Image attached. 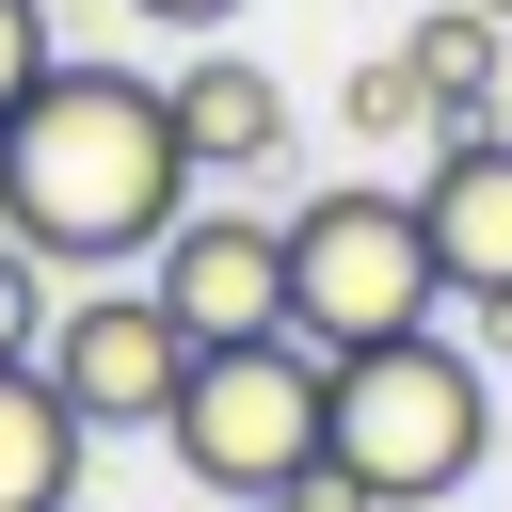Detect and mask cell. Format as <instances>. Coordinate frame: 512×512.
I'll list each match as a JSON object with an SVG mask.
<instances>
[{
    "label": "cell",
    "instance_id": "obj_1",
    "mask_svg": "<svg viewBox=\"0 0 512 512\" xmlns=\"http://www.w3.org/2000/svg\"><path fill=\"white\" fill-rule=\"evenodd\" d=\"M176 208H192V160L144 64H48L0 112V240H32L48 272H128Z\"/></svg>",
    "mask_w": 512,
    "mask_h": 512
},
{
    "label": "cell",
    "instance_id": "obj_2",
    "mask_svg": "<svg viewBox=\"0 0 512 512\" xmlns=\"http://www.w3.org/2000/svg\"><path fill=\"white\" fill-rule=\"evenodd\" d=\"M496 464V368L416 320V336H368V352H320V496L352 512H432Z\"/></svg>",
    "mask_w": 512,
    "mask_h": 512
},
{
    "label": "cell",
    "instance_id": "obj_3",
    "mask_svg": "<svg viewBox=\"0 0 512 512\" xmlns=\"http://www.w3.org/2000/svg\"><path fill=\"white\" fill-rule=\"evenodd\" d=\"M272 240H288V336L304 352H368V336H416L448 304L432 240H416V192H384V176H336V192L272 208Z\"/></svg>",
    "mask_w": 512,
    "mask_h": 512
},
{
    "label": "cell",
    "instance_id": "obj_4",
    "mask_svg": "<svg viewBox=\"0 0 512 512\" xmlns=\"http://www.w3.org/2000/svg\"><path fill=\"white\" fill-rule=\"evenodd\" d=\"M160 448L192 464V496H304L320 480V352L304 336H224V352H192L176 368V400H160Z\"/></svg>",
    "mask_w": 512,
    "mask_h": 512
},
{
    "label": "cell",
    "instance_id": "obj_5",
    "mask_svg": "<svg viewBox=\"0 0 512 512\" xmlns=\"http://www.w3.org/2000/svg\"><path fill=\"white\" fill-rule=\"evenodd\" d=\"M32 368H48V400H64L80 432H160V400H176L192 336L160 320V288H64V304H48V336H32Z\"/></svg>",
    "mask_w": 512,
    "mask_h": 512
},
{
    "label": "cell",
    "instance_id": "obj_6",
    "mask_svg": "<svg viewBox=\"0 0 512 512\" xmlns=\"http://www.w3.org/2000/svg\"><path fill=\"white\" fill-rule=\"evenodd\" d=\"M144 288H160V320H176L192 352H224V336H288V240H272V208L192 192V208L144 240Z\"/></svg>",
    "mask_w": 512,
    "mask_h": 512
},
{
    "label": "cell",
    "instance_id": "obj_7",
    "mask_svg": "<svg viewBox=\"0 0 512 512\" xmlns=\"http://www.w3.org/2000/svg\"><path fill=\"white\" fill-rule=\"evenodd\" d=\"M416 240H432V272L464 304H512V128H432Z\"/></svg>",
    "mask_w": 512,
    "mask_h": 512
},
{
    "label": "cell",
    "instance_id": "obj_8",
    "mask_svg": "<svg viewBox=\"0 0 512 512\" xmlns=\"http://www.w3.org/2000/svg\"><path fill=\"white\" fill-rule=\"evenodd\" d=\"M160 112H176V160H192V192H224V176H272L288 160V80L256 64V48H192L176 80H160Z\"/></svg>",
    "mask_w": 512,
    "mask_h": 512
},
{
    "label": "cell",
    "instance_id": "obj_9",
    "mask_svg": "<svg viewBox=\"0 0 512 512\" xmlns=\"http://www.w3.org/2000/svg\"><path fill=\"white\" fill-rule=\"evenodd\" d=\"M80 480V416L48 400V368H0V512H64Z\"/></svg>",
    "mask_w": 512,
    "mask_h": 512
},
{
    "label": "cell",
    "instance_id": "obj_10",
    "mask_svg": "<svg viewBox=\"0 0 512 512\" xmlns=\"http://www.w3.org/2000/svg\"><path fill=\"white\" fill-rule=\"evenodd\" d=\"M400 64H416V96H432V128H496V16H464V0H432V16L400 32Z\"/></svg>",
    "mask_w": 512,
    "mask_h": 512
},
{
    "label": "cell",
    "instance_id": "obj_11",
    "mask_svg": "<svg viewBox=\"0 0 512 512\" xmlns=\"http://www.w3.org/2000/svg\"><path fill=\"white\" fill-rule=\"evenodd\" d=\"M336 128H352V144H432L416 64H400V48H384V64H352V80H336Z\"/></svg>",
    "mask_w": 512,
    "mask_h": 512
},
{
    "label": "cell",
    "instance_id": "obj_12",
    "mask_svg": "<svg viewBox=\"0 0 512 512\" xmlns=\"http://www.w3.org/2000/svg\"><path fill=\"white\" fill-rule=\"evenodd\" d=\"M48 304H64V288H48V256H32V240H0V368H32Z\"/></svg>",
    "mask_w": 512,
    "mask_h": 512
},
{
    "label": "cell",
    "instance_id": "obj_13",
    "mask_svg": "<svg viewBox=\"0 0 512 512\" xmlns=\"http://www.w3.org/2000/svg\"><path fill=\"white\" fill-rule=\"evenodd\" d=\"M48 64H64V48H48V0H0V112H16Z\"/></svg>",
    "mask_w": 512,
    "mask_h": 512
},
{
    "label": "cell",
    "instance_id": "obj_14",
    "mask_svg": "<svg viewBox=\"0 0 512 512\" xmlns=\"http://www.w3.org/2000/svg\"><path fill=\"white\" fill-rule=\"evenodd\" d=\"M128 16H144V32H192V48H208V32H224V16H256V0H128Z\"/></svg>",
    "mask_w": 512,
    "mask_h": 512
},
{
    "label": "cell",
    "instance_id": "obj_15",
    "mask_svg": "<svg viewBox=\"0 0 512 512\" xmlns=\"http://www.w3.org/2000/svg\"><path fill=\"white\" fill-rule=\"evenodd\" d=\"M240 512H352V496H320V480H304V496H240Z\"/></svg>",
    "mask_w": 512,
    "mask_h": 512
},
{
    "label": "cell",
    "instance_id": "obj_16",
    "mask_svg": "<svg viewBox=\"0 0 512 512\" xmlns=\"http://www.w3.org/2000/svg\"><path fill=\"white\" fill-rule=\"evenodd\" d=\"M464 16H496V32H512V0H464Z\"/></svg>",
    "mask_w": 512,
    "mask_h": 512
},
{
    "label": "cell",
    "instance_id": "obj_17",
    "mask_svg": "<svg viewBox=\"0 0 512 512\" xmlns=\"http://www.w3.org/2000/svg\"><path fill=\"white\" fill-rule=\"evenodd\" d=\"M496 96H512V32H496Z\"/></svg>",
    "mask_w": 512,
    "mask_h": 512
},
{
    "label": "cell",
    "instance_id": "obj_18",
    "mask_svg": "<svg viewBox=\"0 0 512 512\" xmlns=\"http://www.w3.org/2000/svg\"><path fill=\"white\" fill-rule=\"evenodd\" d=\"M496 448H512V400H496Z\"/></svg>",
    "mask_w": 512,
    "mask_h": 512
},
{
    "label": "cell",
    "instance_id": "obj_19",
    "mask_svg": "<svg viewBox=\"0 0 512 512\" xmlns=\"http://www.w3.org/2000/svg\"><path fill=\"white\" fill-rule=\"evenodd\" d=\"M64 512H80V496H64Z\"/></svg>",
    "mask_w": 512,
    "mask_h": 512
}]
</instances>
